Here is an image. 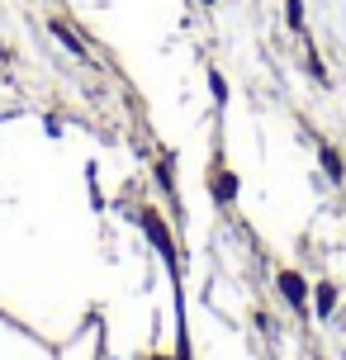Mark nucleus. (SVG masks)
<instances>
[{"instance_id":"1","label":"nucleus","mask_w":346,"mask_h":360,"mask_svg":"<svg viewBox=\"0 0 346 360\" xmlns=\"http://www.w3.org/2000/svg\"><path fill=\"white\" fill-rule=\"evenodd\" d=\"M143 223H147V237H152V242H157V252H162L166 261H171V266H176V252H171V237H166V228H162V218H157V214H147Z\"/></svg>"},{"instance_id":"2","label":"nucleus","mask_w":346,"mask_h":360,"mask_svg":"<svg viewBox=\"0 0 346 360\" xmlns=\"http://www.w3.org/2000/svg\"><path fill=\"white\" fill-rule=\"evenodd\" d=\"M280 289H285V299H290V304L304 313V280H299L294 270H285V275H280Z\"/></svg>"},{"instance_id":"3","label":"nucleus","mask_w":346,"mask_h":360,"mask_svg":"<svg viewBox=\"0 0 346 360\" xmlns=\"http://www.w3.org/2000/svg\"><path fill=\"white\" fill-rule=\"evenodd\" d=\"M214 195H219L223 204H228V199L237 195V180H233V176H219V180H214Z\"/></svg>"},{"instance_id":"4","label":"nucleus","mask_w":346,"mask_h":360,"mask_svg":"<svg viewBox=\"0 0 346 360\" xmlns=\"http://www.w3.org/2000/svg\"><path fill=\"white\" fill-rule=\"evenodd\" d=\"M332 304H337V289H332V285H323V289H318V313L328 318V313H332Z\"/></svg>"},{"instance_id":"5","label":"nucleus","mask_w":346,"mask_h":360,"mask_svg":"<svg viewBox=\"0 0 346 360\" xmlns=\"http://www.w3.org/2000/svg\"><path fill=\"white\" fill-rule=\"evenodd\" d=\"M53 34L62 38V43H67V48H72V53H86V48H81V38H76V34H67V29H62V24H53Z\"/></svg>"},{"instance_id":"6","label":"nucleus","mask_w":346,"mask_h":360,"mask_svg":"<svg viewBox=\"0 0 346 360\" xmlns=\"http://www.w3.org/2000/svg\"><path fill=\"white\" fill-rule=\"evenodd\" d=\"M323 166H328V176H342V162H337V152L323 147Z\"/></svg>"}]
</instances>
